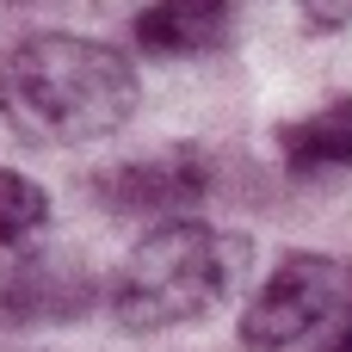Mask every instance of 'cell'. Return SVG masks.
Here are the masks:
<instances>
[{
	"label": "cell",
	"instance_id": "cell-8",
	"mask_svg": "<svg viewBox=\"0 0 352 352\" xmlns=\"http://www.w3.org/2000/svg\"><path fill=\"white\" fill-rule=\"evenodd\" d=\"M43 229H50V198H43V186L25 179V173H12V167H0V254L31 248Z\"/></svg>",
	"mask_w": 352,
	"mask_h": 352
},
{
	"label": "cell",
	"instance_id": "cell-10",
	"mask_svg": "<svg viewBox=\"0 0 352 352\" xmlns=\"http://www.w3.org/2000/svg\"><path fill=\"white\" fill-rule=\"evenodd\" d=\"M316 352H352V309L328 328V334H322V340H316Z\"/></svg>",
	"mask_w": 352,
	"mask_h": 352
},
{
	"label": "cell",
	"instance_id": "cell-6",
	"mask_svg": "<svg viewBox=\"0 0 352 352\" xmlns=\"http://www.w3.org/2000/svg\"><path fill=\"white\" fill-rule=\"evenodd\" d=\"M229 25H235V0H148L130 19V37H136V50L179 62V56L217 50L229 37Z\"/></svg>",
	"mask_w": 352,
	"mask_h": 352
},
{
	"label": "cell",
	"instance_id": "cell-9",
	"mask_svg": "<svg viewBox=\"0 0 352 352\" xmlns=\"http://www.w3.org/2000/svg\"><path fill=\"white\" fill-rule=\"evenodd\" d=\"M291 6L309 31H346L352 25V0H291Z\"/></svg>",
	"mask_w": 352,
	"mask_h": 352
},
{
	"label": "cell",
	"instance_id": "cell-4",
	"mask_svg": "<svg viewBox=\"0 0 352 352\" xmlns=\"http://www.w3.org/2000/svg\"><path fill=\"white\" fill-rule=\"evenodd\" d=\"M217 173H210V155L192 148V142H173V148H155V155H130L118 167H99L87 179L93 204H105L111 217H136V223H161V217H186L210 198Z\"/></svg>",
	"mask_w": 352,
	"mask_h": 352
},
{
	"label": "cell",
	"instance_id": "cell-1",
	"mask_svg": "<svg viewBox=\"0 0 352 352\" xmlns=\"http://www.w3.org/2000/svg\"><path fill=\"white\" fill-rule=\"evenodd\" d=\"M142 87L124 50L43 31L0 56V130L25 148H87L130 124Z\"/></svg>",
	"mask_w": 352,
	"mask_h": 352
},
{
	"label": "cell",
	"instance_id": "cell-7",
	"mask_svg": "<svg viewBox=\"0 0 352 352\" xmlns=\"http://www.w3.org/2000/svg\"><path fill=\"white\" fill-rule=\"evenodd\" d=\"M278 161L291 179H316V173H352V99H328L309 118L278 124Z\"/></svg>",
	"mask_w": 352,
	"mask_h": 352
},
{
	"label": "cell",
	"instance_id": "cell-3",
	"mask_svg": "<svg viewBox=\"0 0 352 352\" xmlns=\"http://www.w3.org/2000/svg\"><path fill=\"white\" fill-rule=\"evenodd\" d=\"M352 309V260L346 254H285L241 309V352H297L316 346Z\"/></svg>",
	"mask_w": 352,
	"mask_h": 352
},
{
	"label": "cell",
	"instance_id": "cell-2",
	"mask_svg": "<svg viewBox=\"0 0 352 352\" xmlns=\"http://www.w3.org/2000/svg\"><path fill=\"white\" fill-rule=\"evenodd\" d=\"M248 272V241L186 217H161L111 272V285L99 291L111 322L124 334H167V328H192L204 322L217 303H229V291Z\"/></svg>",
	"mask_w": 352,
	"mask_h": 352
},
{
	"label": "cell",
	"instance_id": "cell-5",
	"mask_svg": "<svg viewBox=\"0 0 352 352\" xmlns=\"http://www.w3.org/2000/svg\"><path fill=\"white\" fill-rule=\"evenodd\" d=\"M99 303V278L74 254H25L0 266V322L6 328H74Z\"/></svg>",
	"mask_w": 352,
	"mask_h": 352
}]
</instances>
